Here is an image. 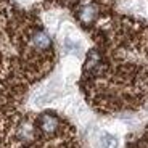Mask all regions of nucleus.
Returning a JSON list of instances; mask_svg holds the SVG:
<instances>
[{
    "label": "nucleus",
    "mask_w": 148,
    "mask_h": 148,
    "mask_svg": "<svg viewBox=\"0 0 148 148\" xmlns=\"http://www.w3.org/2000/svg\"><path fill=\"white\" fill-rule=\"evenodd\" d=\"M32 44L39 50H45V48L50 47V39H48V36L45 32H36L32 37Z\"/></svg>",
    "instance_id": "2"
},
{
    "label": "nucleus",
    "mask_w": 148,
    "mask_h": 148,
    "mask_svg": "<svg viewBox=\"0 0 148 148\" xmlns=\"http://www.w3.org/2000/svg\"><path fill=\"white\" fill-rule=\"evenodd\" d=\"M39 122H40L42 130H45V132H55L58 127V119L53 114H44Z\"/></svg>",
    "instance_id": "1"
},
{
    "label": "nucleus",
    "mask_w": 148,
    "mask_h": 148,
    "mask_svg": "<svg viewBox=\"0 0 148 148\" xmlns=\"http://www.w3.org/2000/svg\"><path fill=\"white\" fill-rule=\"evenodd\" d=\"M95 15H97V10H95V7H85L84 10L81 11V18H82V21H85V23H89V21H92L93 18H95Z\"/></svg>",
    "instance_id": "4"
},
{
    "label": "nucleus",
    "mask_w": 148,
    "mask_h": 148,
    "mask_svg": "<svg viewBox=\"0 0 148 148\" xmlns=\"http://www.w3.org/2000/svg\"><path fill=\"white\" fill-rule=\"evenodd\" d=\"M119 147V140L118 137H114L113 134L103 132L100 137V148H118Z\"/></svg>",
    "instance_id": "3"
}]
</instances>
